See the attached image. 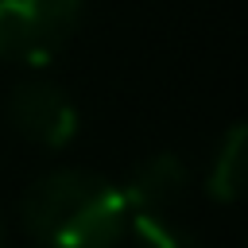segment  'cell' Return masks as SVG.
Wrapping results in <instances>:
<instances>
[{"label": "cell", "mask_w": 248, "mask_h": 248, "mask_svg": "<svg viewBox=\"0 0 248 248\" xmlns=\"http://www.w3.org/2000/svg\"><path fill=\"white\" fill-rule=\"evenodd\" d=\"M0 248H8V229H4V221H0Z\"/></svg>", "instance_id": "cell-7"}, {"label": "cell", "mask_w": 248, "mask_h": 248, "mask_svg": "<svg viewBox=\"0 0 248 248\" xmlns=\"http://www.w3.org/2000/svg\"><path fill=\"white\" fill-rule=\"evenodd\" d=\"M186 186H190L186 163L174 151H159L132 170L120 194L128 202V213H170V205L186 194Z\"/></svg>", "instance_id": "cell-4"}, {"label": "cell", "mask_w": 248, "mask_h": 248, "mask_svg": "<svg viewBox=\"0 0 248 248\" xmlns=\"http://www.w3.org/2000/svg\"><path fill=\"white\" fill-rule=\"evenodd\" d=\"M124 232L132 236V248H205L170 213H128Z\"/></svg>", "instance_id": "cell-6"}, {"label": "cell", "mask_w": 248, "mask_h": 248, "mask_svg": "<svg viewBox=\"0 0 248 248\" xmlns=\"http://www.w3.org/2000/svg\"><path fill=\"white\" fill-rule=\"evenodd\" d=\"M85 0H0V58L19 66L54 62L81 23Z\"/></svg>", "instance_id": "cell-2"}, {"label": "cell", "mask_w": 248, "mask_h": 248, "mask_svg": "<svg viewBox=\"0 0 248 248\" xmlns=\"http://www.w3.org/2000/svg\"><path fill=\"white\" fill-rule=\"evenodd\" d=\"M12 128L39 147H66L78 136V108L66 89L50 81H23L8 97Z\"/></svg>", "instance_id": "cell-3"}, {"label": "cell", "mask_w": 248, "mask_h": 248, "mask_svg": "<svg viewBox=\"0 0 248 248\" xmlns=\"http://www.w3.org/2000/svg\"><path fill=\"white\" fill-rule=\"evenodd\" d=\"M244 178H248V132H244V124H229L213 147L205 190L217 202H236L244 190Z\"/></svg>", "instance_id": "cell-5"}, {"label": "cell", "mask_w": 248, "mask_h": 248, "mask_svg": "<svg viewBox=\"0 0 248 248\" xmlns=\"http://www.w3.org/2000/svg\"><path fill=\"white\" fill-rule=\"evenodd\" d=\"M23 225L43 248H116L128 229V202L116 182L66 167L31 182Z\"/></svg>", "instance_id": "cell-1"}]
</instances>
